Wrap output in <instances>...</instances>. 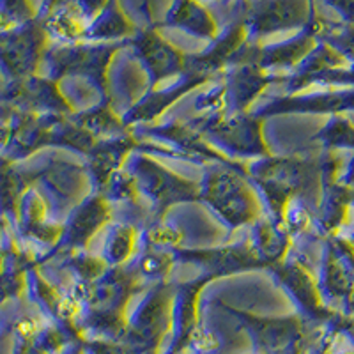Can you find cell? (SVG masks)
I'll return each mask as SVG.
<instances>
[{"mask_svg":"<svg viewBox=\"0 0 354 354\" xmlns=\"http://www.w3.org/2000/svg\"><path fill=\"white\" fill-rule=\"evenodd\" d=\"M301 0H264L257 11V24L261 27H273L298 18Z\"/></svg>","mask_w":354,"mask_h":354,"instance_id":"6da1fadb","label":"cell"},{"mask_svg":"<svg viewBox=\"0 0 354 354\" xmlns=\"http://www.w3.org/2000/svg\"><path fill=\"white\" fill-rule=\"evenodd\" d=\"M172 21L192 30H198L201 34H209L213 30L207 12L195 2V0H176V8L170 12Z\"/></svg>","mask_w":354,"mask_h":354,"instance_id":"7a4b0ae2","label":"cell"}]
</instances>
